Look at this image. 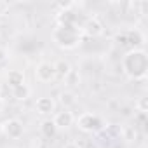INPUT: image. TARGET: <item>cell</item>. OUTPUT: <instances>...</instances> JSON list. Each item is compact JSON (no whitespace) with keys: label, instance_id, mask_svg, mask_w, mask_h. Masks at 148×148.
I'll return each mask as SVG.
<instances>
[{"label":"cell","instance_id":"17","mask_svg":"<svg viewBox=\"0 0 148 148\" xmlns=\"http://www.w3.org/2000/svg\"><path fill=\"white\" fill-rule=\"evenodd\" d=\"M63 148H80V146H79L77 143H66V145H64Z\"/></svg>","mask_w":148,"mask_h":148},{"label":"cell","instance_id":"9","mask_svg":"<svg viewBox=\"0 0 148 148\" xmlns=\"http://www.w3.org/2000/svg\"><path fill=\"white\" fill-rule=\"evenodd\" d=\"M125 37H127V44H132V45H134L132 49H141V45L145 44V35H143L138 28L125 32Z\"/></svg>","mask_w":148,"mask_h":148},{"label":"cell","instance_id":"15","mask_svg":"<svg viewBox=\"0 0 148 148\" xmlns=\"http://www.w3.org/2000/svg\"><path fill=\"white\" fill-rule=\"evenodd\" d=\"M64 82H66L68 86H71V87H73V86H77V84L80 82V75H79L75 70H71V71L68 73V77L64 79Z\"/></svg>","mask_w":148,"mask_h":148},{"label":"cell","instance_id":"13","mask_svg":"<svg viewBox=\"0 0 148 148\" xmlns=\"http://www.w3.org/2000/svg\"><path fill=\"white\" fill-rule=\"evenodd\" d=\"M40 132H42V136L44 138H54L56 134H58V127L54 125V122L51 120V119H47V120H44L42 124H40Z\"/></svg>","mask_w":148,"mask_h":148},{"label":"cell","instance_id":"3","mask_svg":"<svg viewBox=\"0 0 148 148\" xmlns=\"http://www.w3.org/2000/svg\"><path fill=\"white\" fill-rule=\"evenodd\" d=\"M77 125H79L80 131L89 132V134H96V132H99V131L105 129V122H103V119H101L99 115H96V113H89V112L82 113V115L77 119Z\"/></svg>","mask_w":148,"mask_h":148},{"label":"cell","instance_id":"5","mask_svg":"<svg viewBox=\"0 0 148 148\" xmlns=\"http://www.w3.org/2000/svg\"><path fill=\"white\" fill-rule=\"evenodd\" d=\"M35 79L42 84H47V82H52L56 79V70H54V63H47V61H42L35 66Z\"/></svg>","mask_w":148,"mask_h":148},{"label":"cell","instance_id":"2","mask_svg":"<svg viewBox=\"0 0 148 148\" xmlns=\"http://www.w3.org/2000/svg\"><path fill=\"white\" fill-rule=\"evenodd\" d=\"M52 40L61 49H75L80 44V30L77 26L58 25L52 32Z\"/></svg>","mask_w":148,"mask_h":148},{"label":"cell","instance_id":"7","mask_svg":"<svg viewBox=\"0 0 148 148\" xmlns=\"http://www.w3.org/2000/svg\"><path fill=\"white\" fill-rule=\"evenodd\" d=\"M35 110H37V113H40V115H51V113L56 110V101H54V98H51V96H40V98L35 101Z\"/></svg>","mask_w":148,"mask_h":148},{"label":"cell","instance_id":"19","mask_svg":"<svg viewBox=\"0 0 148 148\" xmlns=\"http://www.w3.org/2000/svg\"><path fill=\"white\" fill-rule=\"evenodd\" d=\"M2 91H4V87H2V84H0V96H2Z\"/></svg>","mask_w":148,"mask_h":148},{"label":"cell","instance_id":"6","mask_svg":"<svg viewBox=\"0 0 148 148\" xmlns=\"http://www.w3.org/2000/svg\"><path fill=\"white\" fill-rule=\"evenodd\" d=\"M52 122H54V125L58 127V131H59V129H68V127L73 125L75 117H73V113H71L70 110H61V112H58V113L54 115Z\"/></svg>","mask_w":148,"mask_h":148},{"label":"cell","instance_id":"12","mask_svg":"<svg viewBox=\"0 0 148 148\" xmlns=\"http://www.w3.org/2000/svg\"><path fill=\"white\" fill-rule=\"evenodd\" d=\"M59 103H61L63 110H70V106H73L77 103V94L71 91H64L59 94Z\"/></svg>","mask_w":148,"mask_h":148},{"label":"cell","instance_id":"4","mask_svg":"<svg viewBox=\"0 0 148 148\" xmlns=\"http://www.w3.org/2000/svg\"><path fill=\"white\" fill-rule=\"evenodd\" d=\"M2 132L4 136H7L9 139H19L25 132V125L19 119H7L2 122Z\"/></svg>","mask_w":148,"mask_h":148},{"label":"cell","instance_id":"10","mask_svg":"<svg viewBox=\"0 0 148 148\" xmlns=\"http://www.w3.org/2000/svg\"><path fill=\"white\" fill-rule=\"evenodd\" d=\"M7 84L12 89L23 86L25 84V73L21 70H9V73H7Z\"/></svg>","mask_w":148,"mask_h":148},{"label":"cell","instance_id":"20","mask_svg":"<svg viewBox=\"0 0 148 148\" xmlns=\"http://www.w3.org/2000/svg\"><path fill=\"white\" fill-rule=\"evenodd\" d=\"M0 37H2V33H0Z\"/></svg>","mask_w":148,"mask_h":148},{"label":"cell","instance_id":"16","mask_svg":"<svg viewBox=\"0 0 148 148\" xmlns=\"http://www.w3.org/2000/svg\"><path fill=\"white\" fill-rule=\"evenodd\" d=\"M136 108H138V112L139 113H146L148 112V98H139L138 101H136Z\"/></svg>","mask_w":148,"mask_h":148},{"label":"cell","instance_id":"1","mask_svg":"<svg viewBox=\"0 0 148 148\" xmlns=\"http://www.w3.org/2000/svg\"><path fill=\"white\" fill-rule=\"evenodd\" d=\"M122 71L131 80H143L148 73V54L141 49H129L122 58Z\"/></svg>","mask_w":148,"mask_h":148},{"label":"cell","instance_id":"14","mask_svg":"<svg viewBox=\"0 0 148 148\" xmlns=\"http://www.w3.org/2000/svg\"><path fill=\"white\" fill-rule=\"evenodd\" d=\"M30 94H32V89H30V86H26V84H23V86L12 89V98H14L16 101H26V99L30 98Z\"/></svg>","mask_w":148,"mask_h":148},{"label":"cell","instance_id":"11","mask_svg":"<svg viewBox=\"0 0 148 148\" xmlns=\"http://www.w3.org/2000/svg\"><path fill=\"white\" fill-rule=\"evenodd\" d=\"M54 70H56V79L64 80V79L68 77V73H70L73 68H71L70 61H66V59H59V61L54 63Z\"/></svg>","mask_w":148,"mask_h":148},{"label":"cell","instance_id":"8","mask_svg":"<svg viewBox=\"0 0 148 148\" xmlns=\"http://www.w3.org/2000/svg\"><path fill=\"white\" fill-rule=\"evenodd\" d=\"M82 32L87 37H98L103 33V23L98 18H87L82 25Z\"/></svg>","mask_w":148,"mask_h":148},{"label":"cell","instance_id":"18","mask_svg":"<svg viewBox=\"0 0 148 148\" xmlns=\"http://www.w3.org/2000/svg\"><path fill=\"white\" fill-rule=\"evenodd\" d=\"M2 110H4V99L0 98V112H2Z\"/></svg>","mask_w":148,"mask_h":148}]
</instances>
